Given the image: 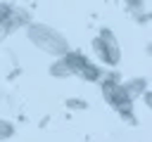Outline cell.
Instances as JSON below:
<instances>
[{"instance_id":"14","label":"cell","mask_w":152,"mask_h":142,"mask_svg":"<svg viewBox=\"0 0 152 142\" xmlns=\"http://www.w3.org/2000/svg\"><path fill=\"white\" fill-rule=\"evenodd\" d=\"M145 52H147V57H152V40L145 45Z\"/></svg>"},{"instance_id":"8","label":"cell","mask_w":152,"mask_h":142,"mask_svg":"<svg viewBox=\"0 0 152 142\" xmlns=\"http://www.w3.org/2000/svg\"><path fill=\"white\" fill-rule=\"evenodd\" d=\"M12 135H14V123H10L7 118H0V142L10 140Z\"/></svg>"},{"instance_id":"13","label":"cell","mask_w":152,"mask_h":142,"mask_svg":"<svg viewBox=\"0 0 152 142\" xmlns=\"http://www.w3.org/2000/svg\"><path fill=\"white\" fill-rule=\"evenodd\" d=\"M7 36H10V31H7V26H5L2 21H0V43H2V40L7 38Z\"/></svg>"},{"instance_id":"2","label":"cell","mask_w":152,"mask_h":142,"mask_svg":"<svg viewBox=\"0 0 152 142\" xmlns=\"http://www.w3.org/2000/svg\"><path fill=\"white\" fill-rule=\"evenodd\" d=\"M100 90H102V97L107 99V104H109L126 123H131V125L138 123L135 111H133V99L126 95L124 83L119 80L116 73H104V76L100 78Z\"/></svg>"},{"instance_id":"10","label":"cell","mask_w":152,"mask_h":142,"mask_svg":"<svg viewBox=\"0 0 152 142\" xmlns=\"http://www.w3.org/2000/svg\"><path fill=\"white\" fill-rule=\"evenodd\" d=\"M12 5H14V2H2V0H0V21L7 17V12L12 9Z\"/></svg>"},{"instance_id":"11","label":"cell","mask_w":152,"mask_h":142,"mask_svg":"<svg viewBox=\"0 0 152 142\" xmlns=\"http://www.w3.org/2000/svg\"><path fill=\"white\" fill-rule=\"evenodd\" d=\"M142 102H145V106L152 111V90H145V92H142Z\"/></svg>"},{"instance_id":"1","label":"cell","mask_w":152,"mask_h":142,"mask_svg":"<svg viewBox=\"0 0 152 142\" xmlns=\"http://www.w3.org/2000/svg\"><path fill=\"white\" fill-rule=\"evenodd\" d=\"M26 38L45 54L50 57H64L71 47H69V40L64 33H59L55 26L50 24H43V21H31L26 26Z\"/></svg>"},{"instance_id":"9","label":"cell","mask_w":152,"mask_h":142,"mask_svg":"<svg viewBox=\"0 0 152 142\" xmlns=\"http://www.w3.org/2000/svg\"><path fill=\"white\" fill-rule=\"evenodd\" d=\"M66 106H69V109H88V104H86L83 99H76V97H69V99H66Z\"/></svg>"},{"instance_id":"3","label":"cell","mask_w":152,"mask_h":142,"mask_svg":"<svg viewBox=\"0 0 152 142\" xmlns=\"http://www.w3.org/2000/svg\"><path fill=\"white\" fill-rule=\"evenodd\" d=\"M93 50H95L97 59L107 66H116L121 62V47H119V40L112 28H100V33L93 38Z\"/></svg>"},{"instance_id":"12","label":"cell","mask_w":152,"mask_h":142,"mask_svg":"<svg viewBox=\"0 0 152 142\" xmlns=\"http://www.w3.org/2000/svg\"><path fill=\"white\" fill-rule=\"evenodd\" d=\"M126 5H128L131 9H140V7H142V0H126Z\"/></svg>"},{"instance_id":"5","label":"cell","mask_w":152,"mask_h":142,"mask_svg":"<svg viewBox=\"0 0 152 142\" xmlns=\"http://www.w3.org/2000/svg\"><path fill=\"white\" fill-rule=\"evenodd\" d=\"M31 21H33V19H31V12L24 9V7H17V5H12V9H10L7 17L2 19V24L7 26L10 33H14L17 28H26Z\"/></svg>"},{"instance_id":"4","label":"cell","mask_w":152,"mask_h":142,"mask_svg":"<svg viewBox=\"0 0 152 142\" xmlns=\"http://www.w3.org/2000/svg\"><path fill=\"white\" fill-rule=\"evenodd\" d=\"M64 59H66V64H69V69H71V73L74 76H81L83 80H90V83H100V78L104 76V71L100 69V66H95L83 52H76V50H69L66 54H64Z\"/></svg>"},{"instance_id":"15","label":"cell","mask_w":152,"mask_h":142,"mask_svg":"<svg viewBox=\"0 0 152 142\" xmlns=\"http://www.w3.org/2000/svg\"><path fill=\"white\" fill-rule=\"evenodd\" d=\"M2 2H14V0H2Z\"/></svg>"},{"instance_id":"6","label":"cell","mask_w":152,"mask_h":142,"mask_svg":"<svg viewBox=\"0 0 152 142\" xmlns=\"http://www.w3.org/2000/svg\"><path fill=\"white\" fill-rule=\"evenodd\" d=\"M124 83V90H126V95L135 102L138 97H142V92L147 90V78H142V76H138V78H131V80H121Z\"/></svg>"},{"instance_id":"7","label":"cell","mask_w":152,"mask_h":142,"mask_svg":"<svg viewBox=\"0 0 152 142\" xmlns=\"http://www.w3.org/2000/svg\"><path fill=\"white\" fill-rule=\"evenodd\" d=\"M48 71H50V76H52V78H71V76H74L64 57H55V62L50 64V69H48Z\"/></svg>"}]
</instances>
